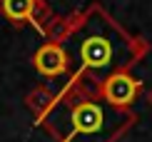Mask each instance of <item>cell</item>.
<instances>
[{
  "label": "cell",
  "instance_id": "cell-4",
  "mask_svg": "<svg viewBox=\"0 0 152 142\" xmlns=\"http://www.w3.org/2000/svg\"><path fill=\"white\" fill-rule=\"evenodd\" d=\"M33 62H35V67H37L40 75L58 77V75H62L70 67V55H67L65 48H60V45H55V42H48L35 53Z\"/></svg>",
  "mask_w": 152,
  "mask_h": 142
},
{
  "label": "cell",
  "instance_id": "cell-3",
  "mask_svg": "<svg viewBox=\"0 0 152 142\" xmlns=\"http://www.w3.org/2000/svg\"><path fill=\"white\" fill-rule=\"evenodd\" d=\"M105 92H102V100L110 102L112 107H127L132 100H135L137 95V82L132 80V77L125 72V70H120V72H112L110 77H105Z\"/></svg>",
  "mask_w": 152,
  "mask_h": 142
},
{
  "label": "cell",
  "instance_id": "cell-1",
  "mask_svg": "<svg viewBox=\"0 0 152 142\" xmlns=\"http://www.w3.org/2000/svg\"><path fill=\"white\" fill-rule=\"evenodd\" d=\"M127 112L110 102L87 97L53 110L48 127L60 142H112L127 125Z\"/></svg>",
  "mask_w": 152,
  "mask_h": 142
},
{
  "label": "cell",
  "instance_id": "cell-5",
  "mask_svg": "<svg viewBox=\"0 0 152 142\" xmlns=\"http://www.w3.org/2000/svg\"><path fill=\"white\" fill-rule=\"evenodd\" d=\"M37 0H0V12L12 23H28L35 20Z\"/></svg>",
  "mask_w": 152,
  "mask_h": 142
},
{
  "label": "cell",
  "instance_id": "cell-2",
  "mask_svg": "<svg viewBox=\"0 0 152 142\" xmlns=\"http://www.w3.org/2000/svg\"><path fill=\"white\" fill-rule=\"evenodd\" d=\"M75 57L77 70H90L97 77H110L112 72L125 70L132 57V45L105 12H90L75 37Z\"/></svg>",
  "mask_w": 152,
  "mask_h": 142
}]
</instances>
